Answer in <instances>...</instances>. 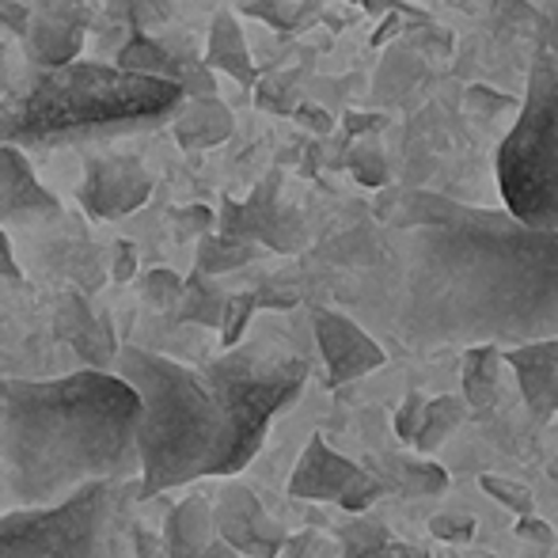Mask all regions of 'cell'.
I'll use <instances>...</instances> for the list:
<instances>
[{"label":"cell","mask_w":558,"mask_h":558,"mask_svg":"<svg viewBox=\"0 0 558 558\" xmlns=\"http://www.w3.org/2000/svg\"><path fill=\"white\" fill-rule=\"evenodd\" d=\"M61 217V202L38 183L27 153L12 141H0V221L43 225Z\"/></svg>","instance_id":"7c38bea8"},{"label":"cell","mask_w":558,"mask_h":558,"mask_svg":"<svg viewBox=\"0 0 558 558\" xmlns=\"http://www.w3.org/2000/svg\"><path fill=\"white\" fill-rule=\"evenodd\" d=\"M434 536H441V539H468V536H475V521L471 517H456V513H445V517H434Z\"/></svg>","instance_id":"e575fe53"},{"label":"cell","mask_w":558,"mask_h":558,"mask_svg":"<svg viewBox=\"0 0 558 558\" xmlns=\"http://www.w3.org/2000/svg\"><path fill=\"white\" fill-rule=\"evenodd\" d=\"M202 376L221 411V448L214 475H235L263 448L274 414L301 396L308 361L274 338H240L235 345H225V353L209 361Z\"/></svg>","instance_id":"5b68a950"},{"label":"cell","mask_w":558,"mask_h":558,"mask_svg":"<svg viewBox=\"0 0 558 558\" xmlns=\"http://www.w3.org/2000/svg\"><path fill=\"white\" fill-rule=\"evenodd\" d=\"M399 232L391 331L403 345H521L558 335L555 232L463 202L445 221Z\"/></svg>","instance_id":"6da1fadb"},{"label":"cell","mask_w":558,"mask_h":558,"mask_svg":"<svg viewBox=\"0 0 558 558\" xmlns=\"http://www.w3.org/2000/svg\"><path fill=\"white\" fill-rule=\"evenodd\" d=\"M498 186L517 221L558 235V61H536L521 114L498 148Z\"/></svg>","instance_id":"52a82bcc"},{"label":"cell","mask_w":558,"mask_h":558,"mask_svg":"<svg viewBox=\"0 0 558 558\" xmlns=\"http://www.w3.org/2000/svg\"><path fill=\"white\" fill-rule=\"evenodd\" d=\"M278 558H327V544L319 539V532H301V536H293V539L286 536Z\"/></svg>","instance_id":"836d02e7"},{"label":"cell","mask_w":558,"mask_h":558,"mask_svg":"<svg viewBox=\"0 0 558 558\" xmlns=\"http://www.w3.org/2000/svg\"><path fill=\"white\" fill-rule=\"evenodd\" d=\"M198 558H243V555L235 551V547H228L221 536H214V539H209V547Z\"/></svg>","instance_id":"ee69618b"},{"label":"cell","mask_w":558,"mask_h":558,"mask_svg":"<svg viewBox=\"0 0 558 558\" xmlns=\"http://www.w3.org/2000/svg\"><path fill=\"white\" fill-rule=\"evenodd\" d=\"M175 221L183 225V228H191V232H209V228H214V209H206V206L179 209Z\"/></svg>","instance_id":"ab89813d"},{"label":"cell","mask_w":558,"mask_h":558,"mask_svg":"<svg viewBox=\"0 0 558 558\" xmlns=\"http://www.w3.org/2000/svg\"><path fill=\"white\" fill-rule=\"evenodd\" d=\"M312 324H316V342H319V353H324L327 384H331V388L361 380L365 373H373V368H380L384 361H388L384 345L376 342L357 319L342 316V312L319 308L316 316H312Z\"/></svg>","instance_id":"8fae6325"},{"label":"cell","mask_w":558,"mask_h":558,"mask_svg":"<svg viewBox=\"0 0 558 558\" xmlns=\"http://www.w3.org/2000/svg\"><path fill=\"white\" fill-rule=\"evenodd\" d=\"M206 65L214 69V73H228L240 84L258 81V69H255V61H251L247 38H243V27L232 12H217V20L209 23Z\"/></svg>","instance_id":"44dd1931"},{"label":"cell","mask_w":558,"mask_h":558,"mask_svg":"<svg viewBox=\"0 0 558 558\" xmlns=\"http://www.w3.org/2000/svg\"><path fill=\"white\" fill-rule=\"evenodd\" d=\"M153 175L141 163V156L133 153H96L84 160V179H81V198L84 214L96 221H118L130 217L153 198Z\"/></svg>","instance_id":"ba28073f"},{"label":"cell","mask_w":558,"mask_h":558,"mask_svg":"<svg viewBox=\"0 0 558 558\" xmlns=\"http://www.w3.org/2000/svg\"><path fill=\"white\" fill-rule=\"evenodd\" d=\"M168 122H171V133H175L179 148L198 153V148H214L232 137L235 118L228 111V104H221L214 92V96H186Z\"/></svg>","instance_id":"e0dca14e"},{"label":"cell","mask_w":558,"mask_h":558,"mask_svg":"<svg viewBox=\"0 0 558 558\" xmlns=\"http://www.w3.org/2000/svg\"><path fill=\"white\" fill-rule=\"evenodd\" d=\"M463 422V403L452 396L445 399H426V414H422V426L418 434H414V448H422V452H429V448H437L445 441L448 434H452L456 426Z\"/></svg>","instance_id":"d4e9b609"},{"label":"cell","mask_w":558,"mask_h":558,"mask_svg":"<svg viewBox=\"0 0 558 558\" xmlns=\"http://www.w3.org/2000/svg\"><path fill=\"white\" fill-rule=\"evenodd\" d=\"M361 475H365V468L338 456L324 437H312L293 478H289V494L304 501H335V506H342V498L353 490V483Z\"/></svg>","instance_id":"5bb4252c"},{"label":"cell","mask_w":558,"mask_h":558,"mask_svg":"<svg viewBox=\"0 0 558 558\" xmlns=\"http://www.w3.org/2000/svg\"><path fill=\"white\" fill-rule=\"evenodd\" d=\"M61 335L69 338V345H73L76 353L96 361V368H104L118 353L107 316H96V312L84 304V296H76V293H65V301H61Z\"/></svg>","instance_id":"ffe728a7"},{"label":"cell","mask_w":558,"mask_h":558,"mask_svg":"<svg viewBox=\"0 0 558 558\" xmlns=\"http://www.w3.org/2000/svg\"><path fill=\"white\" fill-rule=\"evenodd\" d=\"M214 532L243 558H278L286 544V529L274 521L243 483H225L214 506Z\"/></svg>","instance_id":"30bf717a"},{"label":"cell","mask_w":558,"mask_h":558,"mask_svg":"<svg viewBox=\"0 0 558 558\" xmlns=\"http://www.w3.org/2000/svg\"><path fill=\"white\" fill-rule=\"evenodd\" d=\"M168 8H171V0H133V4L125 8V15H130L137 27H145V23H153V20H163Z\"/></svg>","instance_id":"74e56055"},{"label":"cell","mask_w":558,"mask_h":558,"mask_svg":"<svg viewBox=\"0 0 558 558\" xmlns=\"http://www.w3.org/2000/svg\"><path fill=\"white\" fill-rule=\"evenodd\" d=\"M114 361L118 376L141 399L137 498L148 501L214 475L221 448V411L202 368H186L141 345H122Z\"/></svg>","instance_id":"277c9868"},{"label":"cell","mask_w":558,"mask_h":558,"mask_svg":"<svg viewBox=\"0 0 558 558\" xmlns=\"http://www.w3.org/2000/svg\"><path fill=\"white\" fill-rule=\"evenodd\" d=\"M4 58H8V46L0 43V69H4Z\"/></svg>","instance_id":"bcb514c9"},{"label":"cell","mask_w":558,"mask_h":558,"mask_svg":"<svg viewBox=\"0 0 558 558\" xmlns=\"http://www.w3.org/2000/svg\"><path fill=\"white\" fill-rule=\"evenodd\" d=\"M214 536V506L206 498L179 501L163 521V558H198Z\"/></svg>","instance_id":"d6986e66"},{"label":"cell","mask_w":558,"mask_h":558,"mask_svg":"<svg viewBox=\"0 0 558 558\" xmlns=\"http://www.w3.org/2000/svg\"><path fill=\"white\" fill-rule=\"evenodd\" d=\"M350 171H353V179H357L361 186H380L384 179H388V163H384L380 148H373V145L353 148Z\"/></svg>","instance_id":"4dcf8cb0"},{"label":"cell","mask_w":558,"mask_h":558,"mask_svg":"<svg viewBox=\"0 0 558 558\" xmlns=\"http://www.w3.org/2000/svg\"><path fill=\"white\" fill-rule=\"evenodd\" d=\"M258 308V296L255 293H235L225 301V312H221V342L225 345H235L243 335H247V324Z\"/></svg>","instance_id":"f1b7e54d"},{"label":"cell","mask_w":558,"mask_h":558,"mask_svg":"<svg viewBox=\"0 0 558 558\" xmlns=\"http://www.w3.org/2000/svg\"><path fill=\"white\" fill-rule=\"evenodd\" d=\"M483 490L490 494L494 501L509 506L513 513H532V490L521 483H509V478H498V475H483Z\"/></svg>","instance_id":"f546056e"},{"label":"cell","mask_w":558,"mask_h":558,"mask_svg":"<svg viewBox=\"0 0 558 558\" xmlns=\"http://www.w3.org/2000/svg\"><path fill=\"white\" fill-rule=\"evenodd\" d=\"M338 544H342L338 558H376L388 547V529L373 521H353L338 529Z\"/></svg>","instance_id":"484cf974"},{"label":"cell","mask_w":558,"mask_h":558,"mask_svg":"<svg viewBox=\"0 0 558 558\" xmlns=\"http://www.w3.org/2000/svg\"><path fill=\"white\" fill-rule=\"evenodd\" d=\"M278 186L281 175L270 171L247 202L225 198L214 217L217 232L243 235V240H255L258 247H270V251H296L304 243V221L296 217V209L281 206Z\"/></svg>","instance_id":"9c48e42d"},{"label":"cell","mask_w":558,"mask_h":558,"mask_svg":"<svg viewBox=\"0 0 558 558\" xmlns=\"http://www.w3.org/2000/svg\"><path fill=\"white\" fill-rule=\"evenodd\" d=\"M258 243L255 240H243V235H228V232H202L198 240V274L206 278H221V274H232L240 266L255 263L258 258Z\"/></svg>","instance_id":"7402d4cb"},{"label":"cell","mask_w":558,"mask_h":558,"mask_svg":"<svg viewBox=\"0 0 558 558\" xmlns=\"http://www.w3.org/2000/svg\"><path fill=\"white\" fill-rule=\"evenodd\" d=\"M4 460L15 506H53L104 478H137L141 399L118 373L81 368L58 380H8Z\"/></svg>","instance_id":"7a4b0ae2"},{"label":"cell","mask_w":558,"mask_h":558,"mask_svg":"<svg viewBox=\"0 0 558 558\" xmlns=\"http://www.w3.org/2000/svg\"><path fill=\"white\" fill-rule=\"evenodd\" d=\"M114 65L125 73H141V76H160V81H175L183 84L186 96H214V69L206 61H183L179 53H171L160 38L145 35V31H133L114 53Z\"/></svg>","instance_id":"4fadbf2b"},{"label":"cell","mask_w":558,"mask_h":558,"mask_svg":"<svg viewBox=\"0 0 558 558\" xmlns=\"http://www.w3.org/2000/svg\"><path fill=\"white\" fill-rule=\"evenodd\" d=\"M130 544H133V555L137 558H163L160 539H156L148 529H141V524H133L130 529Z\"/></svg>","instance_id":"f35d334b"},{"label":"cell","mask_w":558,"mask_h":558,"mask_svg":"<svg viewBox=\"0 0 558 558\" xmlns=\"http://www.w3.org/2000/svg\"><path fill=\"white\" fill-rule=\"evenodd\" d=\"M361 4H365V8H388L391 0H361Z\"/></svg>","instance_id":"f6af8a7d"},{"label":"cell","mask_w":558,"mask_h":558,"mask_svg":"<svg viewBox=\"0 0 558 558\" xmlns=\"http://www.w3.org/2000/svg\"><path fill=\"white\" fill-rule=\"evenodd\" d=\"M308 4L312 0H251L247 15H255V20L270 23L274 31H296L304 20H308Z\"/></svg>","instance_id":"4316f807"},{"label":"cell","mask_w":558,"mask_h":558,"mask_svg":"<svg viewBox=\"0 0 558 558\" xmlns=\"http://www.w3.org/2000/svg\"><path fill=\"white\" fill-rule=\"evenodd\" d=\"M23 46H27V61L35 69H53L81 58L84 12L76 4L65 12L53 4H38V12H31V23L23 31Z\"/></svg>","instance_id":"2e32d148"},{"label":"cell","mask_w":558,"mask_h":558,"mask_svg":"<svg viewBox=\"0 0 558 558\" xmlns=\"http://www.w3.org/2000/svg\"><path fill=\"white\" fill-rule=\"evenodd\" d=\"M422 414H426V396H407L403 407H399V414H396L399 441H407V445L414 441V434H418V426H422Z\"/></svg>","instance_id":"d6a6232c"},{"label":"cell","mask_w":558,"mask_h":558,"mask_svg":"<svg viewBox=\"0 0 558 558\" xmlns=\"http://www.w3.org/2000/svg\"><path fill=\"white\" fill-rule=\"evenodd\" d=\"M137 478H104L53 506H20L0 517V558H125Z\"/></svg>","instance_id":"8992f818"},{"label":"cell","mask_w":558,"mask_h":558,"mask_svg":"<svg viewBox=\"0 0 558 558\" xmlns=\"http://www.w3.org/2000/svg\"><path fill=\"white\" fill-rule=\"evenodd\" d=\"M350 4H361V0H350Z\"/></svg>","instance_id":"7dc6e473"},{"label":"cell","mask_w":558,"mask_h":558,"mask_svg":"<svg viewBox=\"0 0 558 558\" xmlns=\"http://www.w3.org/2000/svg\"><path fill=\"white\" fill-rule=\"evenodd\" d=\"M186 99L183 84L73 58L35 69L0 104V141L27 148L88 145L153 130Z\"/></svg>","instance_id":"3957f363"},{"label":"cell","mask_w":558,"mask_h":558,"mask_svg":"<svg viewBox=\"0 0 558 558\" xmlns=\"http://www.w3.org/2000/svg\"><path fill=\"white\" fill-rule=\"evenodd\" d=\"M384 490H388V486H384L380 478H376V475H368V471H365V475H361L357 483H353V490L342 498V509H345V513H361V509H368V506H373V501L380 498Z\"/></svg>","instance_id":"1f68e13d"},{"label":"cell","mask_w":558,"mask_h":558,"mask_svg":"<svg viewBox=\"0 0 558 558\" xmlns=\"http://www.w3.org/2000/svg\"><path fill=\"white\" fill-rule=\"evenodd\" d=\"M27 23H31V8L27 4H20V0H0V27H4L8 35L23 38Z\"/></svg>","instance_id":"d590c367"},{"label":"cell","mask_w":558,"mask_h":558,"mask_svg":"<svg viewBox=\"0 0 558 558\" xmlns=\"http://www.w3.org/2000/svg\"><path fill=\"white\" fill-rule=\"evenodd\" d=\"M225 301L228 296L206 274L194 270L191 278L183 281V296L171 312H175L183 324H198V327H221V312H225Z\"/></svg>","instance_id":"603a6c76"},{"label":"cell","mask_w":558,"mask_h":558,"mask_svg":"<svg viewBox=\"0 0 558 558\" xmlns=\"http://www.w3.org/2000/svg\"><path fill=\"white\" fill-rule=\"evenodd\" d=\"M296 118L312 122V130H316V133H327V130H331V118H327L324 111H316V107H296Z\"/></svg>","instance_id":"7bdbcfd3"},{"label":"cell","mask_w":558,"mask_h":558,"mask_svg":"<svg viewBox=\"0 0 558 558\" xmlns=\"http://www.w3.org/2000/svg\"><path fill=\"white\" fill-rule=\"evenodd\" d=\"M0 281H23V270H20V263H15L12 240L4 235V228H0Z\"/></svg>","instance_id":"60d3db41"},{"label":"cell","mask_w":558,"mask_h":558,"mask_svg":"<svg viewBox=\"0 0 558 558\" xmlns=\"http://www.w3.org/2000/svg\"><path fill=\"white\" fill-rule=\"evenodd\" d=\"M141 296H145V304H153V308L171 312L179 304V296H183V278H179L175 270H168V266H156V270H148L145 278H141Z\"/></svg>","instance_id":"83f0119b"},{"label":"cell","mask_w":558,"mask_h":558,"mask_svg":"<svg viewBox=\"0 0 558 558\" xmlns=\"http://www.w3.org/2000/svg\"><path fill=\"white\" fill-rule=\"evenodd\" d=\"M501 357H506V368H513L524 403L532 407L539 422L558 411V335L521 345H501Z\"/></svg>","instance_id":"9a60e30c"},{"label":"cell","mask_w":558,"mask_h":558,"mask_svg":"<svg viewBox=\"0 0 558 558\" xmlns=\"http://www.w3.org/2000/svg\"><path fill=\"white\" fill-rule=\"evenodd\" d=\"M384 475L380 478L384 486H396L399 494H441L448 486V475L445 468L437 463H418V460H403V456H388L384 460Z\"/></svg>","instance_id":"cb8c5ba5"},{"label":"cell","mask_w":558,"mask_h":558,"mask_svg":"<svg viewBox=\"0 0 558 558\" xmlns=\"http://www.w3.org/2000/svg\"><path fill=\"white\" fill-rule=\"evenodd\" d=\"M111 278H114V281H133V278H137V247H133L130 240H118V243H114Z\"/></svg>","instance_id":"8d00e7d4"},{"label":"cell","mask_w":558,"mask_h":558,"mask_svg":"<svg viewBox=\"0 0 558 558\" xmlns=\"http://www.w3.org/2000/svg\"><path fill=\"white\" fill-rule=\"evenodd\" d=\"M517 532H521L524 539H536V544H551V529H547L544 521H532V513H524V517H521Z\"/></svg>","instance_id":"b9f144b4"},{"label":"cell","mask_w":558,"mask_h":558,"mask_svg":"<svg viewBox=\"0 0 558 558\" xmlns=\"http://www.w3.org/2000/svg\"><path fill=\"white\" fill-rule=\"evenodd\" d=\"M501 368H506L501 345H463V396H468V407L475 411V418H490L498 411Z\"/></svg>","instance_id":"ac0fdd59"}]
</instances>
